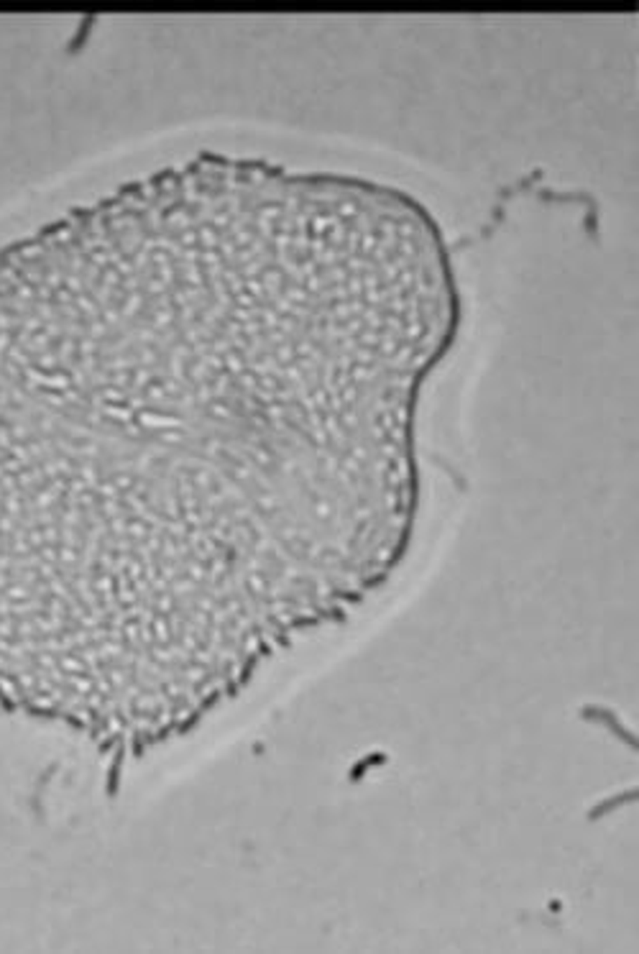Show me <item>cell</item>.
Listing matches in <instances>:
<instances>
[{"instance_id": "obj_1", "label": "cell", "mask_w": 639, "mask_h": 954, "mask_svg": "<svg viewBox=\"0 0 639 954\" xmlns=\"http://www.w3.org/2000/svg\"><path fill=\"white\" fill-rule=\"evenodd\" d=\"M460 297L407 192L205 154L34 241L15 332L59 492L212 586L335 609L399 550Z\"/></svg>"}, {"instance_id": "obj_2", "label": "cell", "mask_w": 639, "mask_h": 954, "mask_svg": "<svg viewBox=\"0 0 639 954\" xmlns=\"http://www.w3.org/2000/svg\"><path fill=\"white\" fill-rule=\"evenodd\" d=\"M0 706H3V711H8V714H13L15 708H18V701L13 699V694L8 691L3 680H0Z\"/></svg>"}]
</instances>
